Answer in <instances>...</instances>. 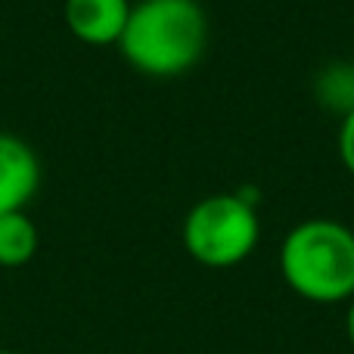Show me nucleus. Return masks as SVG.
<instances>
[{"instance_id":"nucleus-1","label":"nucleus","mask_w":354,"mask_h":354,"mask_svg":"<svg viewBox=\"0 0 354 354\" xmlns=\"http://www.w3.org/2000/svg\"><path fill=\"white\" fill-rule=\"evenodd\" d=\"M115 47L147 78H180L205 56V6L199 0H137Z\"/></svg>"},{"instance_id":"nucleus-2","label":"nucleus","mask_w":354,"mask_h":354,"mask_svg":"<svg viewBox=\"0 0 354 354\" xmlns=\"http://www.w3.org/2000/svg\"><path fill=\"white\" fill-rule=\"evenodd\" d=\"M283 283L314 305L354 299V230L333 218L299 221L280 245Z\"/></svg>"},{"instance_id":"nucleus-3","label":"nucleus","mask_w":354,"mask_h":354,"mask_svg":"<svg viewBox=\"0 0 354 354\" xmlns=\"http://www.w3.org/2000/svg\"><path fill=\"white\" fill-rule=\"evenodd\" d=\"M261 239L258 205L239 193H212L199 199L180 224V243L196 264L227 270L243 264Z\"/></svg>"},{"instance_id":"nucleus-4","label":"nucleus","mask_w":354,"mask_h":354,"mask_svg":"<svg viewBox=\"0 0 354 354\" xmlns=\"http://www.w3.org/2000/svg\"><path fill=\"white\" fill-rule=\"evenodd\" d=\"M41 187V159L22 137L0 131V214L25 212Z\"/></svg>"},{"instance_id":"nucleus-5","label":"nucleus","mask_w":354,"mask_h":354,"mask_svg":"<svg viewBox=\"0 0 354 354\" xmlns=\"http://www.w3.org/2000/svg\"><path fill=\"white\" fill-rule=\"evenodd\" d=\"M131 16V0H66L62 22L87 47H112L118 44Z\"/></svg>"},{"instance_id":"nucleus-6","label":"nucleus","mask_w":354,"mask_h":354,"mask_svg":"<svg viewBox=\"0 0 354 354\" xmlns=\"http://www.w3.org/2000/svg\"><path fill=\"white\" fill-rule=\"evenodd\" d=\"M37 227L25 212L0 214V268H22L37 252Z\"/></svg>"},{"instance_id":"nucleus-7","label":"nucleus","mask_w":354,"mask_h":354,"mask_svg":"<svg viewBox=\"0 0 354 354\" xmlns=\"http://www.w3.org/2000/svg\"><path fill=\"white\" fill-rule=\"evenodd\" d=\"M317 103L326 109H336L339 115L354 109V66L351 62H336V66L324 68L314 84Z\"/></svg>"},{"instance_id":"nucleus-8","label":"nucleus","mask_w":354,"mask_h":354,"mask_svg":"<svg viewBox=\"0 0 354 354\" xmlns=\"http://www.w3.org/2000/svg\"><path fill=\"white\" fill-rule=\"evenodd\" d=\"M336 149H339V162H342V168L354 177V109L345 112L342 122H339Z\"/></svg>"},{"instance_id":"nucleus-9","label":"nucleus","mask_w":354,"mask_h":354,"mask_svg":"<svg viewBox=\"0 0 354 354\" xmlns=\"http://www.w3.org/2000/svg\"><path fill=\"white\" fill-rule=\"evenodd\" d=\"M345 336H348V342L354 348V299L348 301V311H345Z\"/></svg>"},{"instance_id":"nucleus-10","label":"nucleus","mask_w":354,"mask_h":354,"mask_svg":"<svg viewBox=\"0 0 354 354\" xmlns=\"http://www.w3.org/2000/svg\"><path fill=\"white\" fill-rule=\"evenodd\" d=\"M0 354H16V351H6V348H0Z\"/></svg>"}]
</instances>
